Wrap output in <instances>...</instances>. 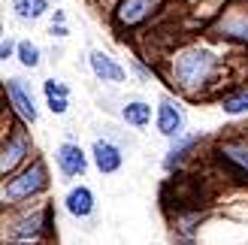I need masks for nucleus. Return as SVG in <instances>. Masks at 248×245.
Returning a JSON list of instances; mask_svg holds the SVG:
<instances>
[{
  "mask_svg": "<svg viewBox=\"0 0 248 245\" xmlns=\"http://www.w3.org/2000/svg\"><path fill=\"white\" fill-rule=\"evenodd\" d=\"M203 145V133H182V137L170 139V152L164 157V169L167 173H179V169L185 167L194 157V152Z\"/></svg>",
  "mask_w": 248,
  "mask_h": 245,
  "instance_id": "obj_10",
  "label": "nucleus"
},
{
  "mask_svg": "<svg viewBox=\"0 0 248 245\" xmlns=\"http://www.w3.org/2000/svg\"><path fill=\"white\" fill-rule=\"evenodd\" d=\"M164 6L167 0H118L112 9V28L118 33H133L145 28Z\"/></svg>",
  "mask_w": 248,
  "mask_h": 245,
  "instance_id": "obj_6",
  "label": "nucleus"
},
{
  "mask_svg": "<svg viewBox=\"0 0 248 245\" xmlns=\"http://www.w3.org/2000/svg\"><path fill=\"white\" fill-rule=\"evenodd\" d=\"M31 154H33V139H31L28 127H24V121L18 118L12 124V130H6L3 145H0V176L6 179L12 173H18L31 161Z\"/></svg>",
  "mask_w": 248,
  "mask_h": 245,
  "instance_id": "obj_5",
  "label": "nucleus"
},
{
  "mask_svg": "<svg viewBox=\"0 0 248 245\" xmlns=\"http://www.w3.org/2000/svg\"><path fill=\"white\" fill-rule=\"evenodd\" d=\"M48 33H52V36H58V40H64V36H70V31H67V21H52V28H48Z\"/></svg>",
  "mask_w": 248,
  "mask_h": 245,
  "instance_id": "obj_21",
  "label": "nucleus"
},
{
  "mask_svg": "<svg viewBox=\"0 0 248 245\" xmlns=\"http://www.w3.org/2000/svg\"><path fill=\"white\" fill-rule=\"evenodd\" d=\"M48 191V169L43 157H31L18 173H12L3 179V191H0V200H3V209H16L36 200L40 194Z\"/></svg>",
  "mask_w": 248,
  "mask_h": 245,
  "instance_id": "obj_2",
  "label": "nucleus"
},
{
  "mask_svg": "<svg viewBox=\"0 0 248 245\" xmlns=\"http://www.w3.org/2000/svg\"><path fill=\"white\" fill-rule=\"evenodd\" d=\"M9 245H36V242H9Z\"/></svg>",
  "mask_w": 248,
  "mask_h": 245,
  "instance_id": "obj_22",
  "label": "nucleus"
},
{
  "mask_svg": "<svg viewBox=\"0 0 248 245\" xmlns=\"http://www.w3.org/2000/svg\"><path fill=\"white\" fill-rule=\"evenodd\" d=\"M3 227H6L12 242H40L52 233V227H55V206L52 203H36L31 209L16 212L9 221L3 218Z\"/></svg>",
  "mask_w": 248,
  "mask_h": 245,
  "instance_id": "obj_3",
  "label": "nucleus"
},
{
  "mask_svg": "<svg viewBox=\"0 0 248 245\" xmlns=\"http://www.w3.org/2000/svg\"><path fill=\"white\" fill-rule=\"evenodd\" d=\"M121 118H124V124H130L133 130H145L148 124H152V103L127 100L121 106Z\"/></svg>",
  "mask_w": 248,
  "mask_h": 245,
  "instance_id": "obj_17",
  "label": "nucleus"
},
{
  "mask_svg": "<svg viewBox=\"0 0 248 245\" xmlns=\"http://www.w3.org/2000/svg\"><path fill=\"white\" fill-rule=\"evenodd\" d=\"M206 33L209 40L248 48V0H233V3L221 6L215 12V18L209 21Z\"/></svg>",
  "mask_w": 248,
  "mask_h": 245,
  "instance_id": "obj_4",
  "label": "nucleus"
},
{
  "mask_svg": "<svg viewBox=\"0 0 248 245\" xmlns=\"http://www.w3.org/2000/svg\"><path fill=\"white\" fill-rule=\"evenodd\" d=\"M155 124H157V133L167 139H176L185 133V109L176 97L164 94L157 100V109H155Z\"/></svg>",
  "mask_w": 248,
  "mask_h": 245,
  "instance_id": "obj_9",
  "label": "nucleus"
},
{
  "mask_svg": "<svg viewBox=\"0 0 248 245\" xmlns=\"http://www.w3.org/2000/svg\"><path fill=\"white\" fill-rule=\"evenodd\" d=\"M3 97H6L9 109L24 121V124H36V118H40V109H36V100H33L31 88H28L21 79L12 76V79L3 82Z\"/></svg>",
  "mask_w": 248,
  "mask_h": 245,
  "instance_id": "obj_8",
  "label": "nucleus"
},
{
  "mask_svg": "<svg viewBox=\"0 0 248 245\" xmlns=\"http://www.w3.org/2000/svg\"><path fill=\"white\" fill-rule=\"evenodd\" d=\"M91 161H94V167L100 169L103 176L118 173L121 164H124L121 145H118V142H112V139H94V145H91Z\"/></svg>",
  "mask_w": 248,
  "mask_h": 245,
  "instance_id": "obj_12",
  "label": "nucleus"
},
{
  "mask_svg": "<svg viewBox=\"0 0 248 245\" xmlns=\"http://www.w3.org/2000/svg\"><path fill=\"white\" fill-rule=\"evenodd\" d=\"M218 106H221V112H224V115H233V118L248 115V82L224 88L221 97H218Z\"/></svg>",
  "mask_w": 248,
  "mask_h": 245,
  "instance_id": "obj_15",
  "label": "nucleus"
},
{
  "mask_svg": "<svg viewBox=\"0 0 248 245\" xmlns=\"http://www.w3.org/2000/svg\"><path fill=\"white\" fill-rule=\"evenodd\" d=\"M55 161H58V169L64 173L67 179H79L88 173V154L79 142H61L58 152H55Z\"/></svg>",
  "mask_w": 248,
  "mask_h": 245,
  "instance_id": "obj_11",
  "label": "nucleus"
},
{
  "mask_svg": "<svg viewBox=\"0 0 248 245\" xmlns=\"http://www.w3.org/2000/svg\"><path fill=\"white\" fill-rule=\"evenodd\" d=\"M212 157L221 164V169L248 179V137L236 133V137H221L212 149Z\"/></svg>",
  "mask_w": 248,
  "mask_h": 245,
  "instance_id": "obj_7",
  "label": "nucleus"
},
{
  "mask_svg": "<svg viewBox=\"0 0 248 245\" xmlns=\"http://www.w3.org/2000/svg\"><path fill=\"white\" fill-rule=\"evenodd\" d=\"M43 94H46V106L52 109V115H67L70 109V88L61 79H46L43 82Z\"/></svg>",
  "mask_w": 248,
  "mask_h": 245,
  "instance_id": "obj_16",
  "label": "nucleus"
},
{
  "mask_svg": "<svg viewBox=\"0 0 248 245\" xmlns=\"http://www.w3.org/2000/svg\"><path fill=\"white\" fill-rule=\"evenodd\" d=\"M48 12V0H12V15L21 24H33Z\"/></svg>",
  "mask_w": 248,
  "mask_h": 245,
  "instance_id": "obj_18",
  "label": "nucleus"
},
{
  "mask_svg": "<svg viewBox=\"0 0 248 245\" xmlns=\"http://www.w3.org/2000/svg\"><path fill=\"white\" fill-rule=\"evenodd\" d=\"M64 206H67V212L73 218H91L94 215V191L88 185H79V188H70L67 191V197H64Z\"/></svg>",
  "mask_w": 248,
  "mask_h": 245,
  "instance_id": "obj_14",
  "label": "nucleus"
},
{
  "mask_svg": "<svg viewBox=\"0 0 248 245\" xmlns=\"http://www.w3.org/2000/svg\"><path fill=\"white\" fill-rule=\"evenodd\" d=\"M218 43V40H215ZM206 40H191L176 46L167 58H160L164 67V79L176 88L182 97L191 100H203V97H221V85L227 88V58L221 48Z\"/></svg>",
  "mask_w": 248,
  "mask_h": 245,
  "instance_id": "obj_1",
  "label": "nucleus"
},
{
  "mask_svg": "<svg viewBox=\"0 0 248 245\" xmlns=\"http://www.w3.org/2000/svg\"><path fill=\"white\" fill-rule=\"evenodd\" d=\"M16 55H18V43L12 40V36H3V43H0V61L6 64V61L16 58Z\"/></svg>",
  "mask_w": 248,
  "mask_h": 245,
  "instance_id": "obj_20",
  "label": "nucleus"
},
{
  "mask_svg": "<svg viewBox=\"0 0 248 245\" xmlns=\"http://www.w3.org/2000/svg\"><path fill=\"white\" fill-rule=\"evenodd\" d=\"M88 67H91V73L97 79L109 82V85H118V82L127 79V70H124L112 55L100 52V48H91V52H88Z\"/></svg>",
  "mask_w": 248,
  "mask_h": 245,
  "instance_id": "obj_13",
  "label": "nucleus"
},
{
  "mask_svg": "<svg viewBox=\"0 0 248 245\" xmlns=\"http://www.w3.org/2000/svg\"><path fill=\"white\" fill-rule=\"evenodd\" d=\"M18 64L24 67V70H36L43 64V52H40V46L36 43H31V40H21L18 43Z\"/></svg>",
  "mask_w": 248,
  "mask_h": 245,
  "instance_id": "obj_19",
  "label": "nucleus"
}]
</instances>
